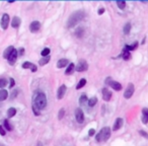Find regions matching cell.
Returning <instances> with one entry per match:
<instances>
[{
  "instance_id": "cell-7",
  "label": "cell",
  "mask_w": 148,
  "mask_h": 146,
  "mask_svg": "<svg viewBox=\"0 0 148 146\" xmlns=\"http://www.w3.org/2000/svg\"><path fill=\"white\" fill-rule=\"evenodd\" d=\"M133 93H134V85L132 83H129V85L127 86V89L124 92V97L125 98H130L133 96Z\"/></svg>"
},
{
  "instance_id": "cell-30",
  "label": "cell",
  "mask_w": 148,
  "mask_h": 146,
  "mask_svg": "<svg viewBox=\"0 0 148 146\" xmlns=\"http://www.w3.org/2000/svg\"><path fill=\"white\" fill-rule=\"evenodd\" d=\"M49 54H50L49 48H45L42 52H41V55H42L43 57H47V56H49Z\"/></svg>"
},
{
  "instance_id": "cell-8",
  "label": "cell",
  "mask_w": 148,
  "mask_h": 146,
  "mask_svg": "<svg viewBox=\"0 0 148 146\" xmlns=\"http://www.w3.org/2000/svg\"><path fill=\"white\" fill-rule=\"evenodd\" d=\"M8 24H9V15L7 13H4L2 15V18H1V21H0V24H1V27L3 30H6L7 26H8Z\"/></svg>"
},
{
  "instance_id": "cell-6",
  "label": "cell",
  "mask_w": 148,
  "mask_h": 146,
  "mask_svg": "<svg viewBox=\"0 0 148 146\" xmlns=\"http://www.w3.org/2000/svg\"><path fill=\"white\" fill-rule=\"evenodd\" d=\"M106 82L110 85L111 87H113V89H115V90H117V91H119V90L122 89L121 83H119V82H117V81H114V80H111V78H108Z\"/></svg>"
},
{
  "instance_id": "cell-37",
  "label": "cell",
  "mask_w": 148,
  "mask_h": 146,
  "mask_svg": "<svg viewBox=\"0 0 148 146\" xmlns=\"http://www.w3.org/2000/svg\"><path fill=\"white\" fill-rule=\"evenodd\" d=\"M95 134V130L94 129H90L89 130V133H88V136H93Z\"/></svg>"
},
{
  "instance_id": "cell-38",
  "label": "cell",
  "mask_w": 148,
  "mask_h": 146,
  "mask_svg": "<svg viewBox=\"0 0 148 146\" xmlns=\"http://www.w3.org/2000/svg\"><path fill=\"white\" fill-rule=\"evenodd\" d=\"M17 93H18V91H17V90H13L12 93H11V98H14V97H16Z\"/></svg>"
},
{
  "instance_id": "cell-40",
  "label": "cell",
  "mask_w": 148,
  "mask_h": 146,
  "mask_svg": "<svg viewBox=\"0 0 148 146\" xmlns=\"http://www.w3.org/2000/svg\"><path fill=\"white\" fill-rule=\"evenodd\" d=\"M9 81H10V85H9V87H10V88H12L13 86H14V79H13V78H10V79H9Z\"/></svg>"
},
{
  "instance_id": "cell-25",
  "label": "cell",
  "mask_w": 148,
  "mask_h": 146,
  "mask_svg": "<svg viewBox=\"0 0 148 146\" xmlns=\"http://www.w3.org/2000/svg\"><path fill=\"white\" fill-rule=\"evenodd\" d=\"M123 58H124V60H129V59L131 58V54H130V53H129V51H127L126 49L124 50Z\"/></svg>"
},
{
  "instance_id": "cell-41",
  "label": "cell",
  "mask_w": 148,
  "mask_h": 146,
  "mask_svg": "<svg viewBox=\"0 0 148 146\" xmlns=\"http://www.w3.org/2000/svg\"><path fill=\"white\" fill-rule=\"evenodd\" d=\"M31 70H32L33 72H36V71H37V66H36V65H33V67L31 68Z\"/></svg>"
},
{
  "instance_id": "cell-29",
  "label": "cell",
  "mask_w": 148,
  "mask_h": 146,
  "mask_svg": "<svg viewBox=\"0 0 148 146\" xmlns=\"http://www.w3.org/2000/svg\"><path fill=\"white\" fill-rule=\"evenodd\" d=\"M137 46H138V43H134L133 45H131V46H126L125 49L127 50V51H132V50H135L137 48Z\"/></svg>"
},
{
  "instance_id": "cell-14",
  "label": "cell",
  "mask_w": 148,
  "mask_h": 146,
  "mask_svg": "<svg viewBox=\"0 0 148 146\" xmlns=\"http://www.w3.org/2000/svg\"><path fill=\"white\" fill-rule=\"evenodd\" d=\"M20 18L18 17V16H14L13 17V19L11 20V26L14 27V28H17L19 25H20Z\"/></svg>"
},
{
  "instance_id": "cell-34",
  "label": "cell",
  "mask_w": 148,
  "mask_h": 146,
  "mask_svg": "<svg viewBox=\"0 0 148 146\" xmlns=\"http://www.w3.org/2000/svg\"><path fill=\"white\" fill-rule=\"evenodd\" d=\"M64 115H65V110L61 109L60 111H59V116H58V119H59V120H62V119H63V117H64Z\"/></svg>"
},
{
  "instance_id": "cell-26",
  "label": "cell",
  "mask_w": 148,
  "mask_h": 146,
  "mask_svg": "<svg viewBox=\"0 0 148 146\" xmlns=\"http://www.w3.org/2000/svg\"><path fill=\"white\" fill-rule=\"evenodd\" d=\"M4 128L7 130V131H12V127L10 126V124H9V121H7V120H4Z\"/></svg>"
},
{
  "instance_id": "cell-3",
  "label": "cell",
  "mask_w": 148,
  "mask_h": 146,
  "mask_svg": "<svg viewBox=\"0 0 148 146\" xmlns=\"http://www.w3.org/2000/svg\"><path fill=\"white\" fill-rule=\"evenodd\" d=\"M110 136H111V129H110L109 127H105V128L101 129L100 132L95 136V140H97L98 142H100V141H108L109 138H110Z\"/></svg>"
},
{
  "instance_id": "cell-21",
  "label": "cell",
  "mask_w": 148,
  "mask_h": 146,
  "mask_svg": "<svg viewBox=\"0 0 148 146\" xmlns=\"http://www.w3.org/2000/svg\"><path fill=\"white\" fill-rule=\"evenodd\" d=\"M50 61V56H47V57H43L42 59H40L39 60V64L40 65H45V64H47V63H49Z\"/></svg>"
},
{
  "instance_id": "cell-32",
  "label": "cell",
  "mask_w": 148,
  "mask_h": 146,
  "mask_svg": "<svg viewBox=\"0 0 148 146\" xmlns=\"http://www.w3.org/2000/svg\"><path fill=\"white\" fill-rule=\"evenodd\" d=\"M33 65H34V64L31 63V62H25V63L23 64V68H24V69H27V68L31 69V68L33 67Z\"/></svg>"
},
{
  "instance_id": "cell-36",
  "label": "cell",
  "mask_w": 148,
  "mask_h": 146,
  "mask_svg": "<svg viewBox=\"0 0 148 146\" xmlns=\"http://www.w3.org/2000/svg\"><path fill=\"white\" fill-rule=\"evenodd\" d=\"M6 134V132H5V130H4V128L2 127V126H0V135H2V136H4Z\"/></svg>"
},
{
  "instance_id": "cell-9",
  "label": "cell",
  "mask_w": 148,
  "mask_h": 146,
  "mask_svg": "<svg viewBox=\"0 0 148 146\" xmlns=\"http://www.w3.org/2000/svg\"><path fill=\"white\" fill-rule=\"evenodd\" d=\"M14 50H15V49H14L13 46L7 47V48L5 49V51L3 52V58H4V59H9V57L11 56V54L13 53Z\"/></svg>"
},
{
  "instance_id": "cell-44",
  "label": "cell",
  "mask_w": 148,
  "mask_h": 146,
  "mask_svg": "<svg viewBox=\"0 0 148 146\" xmlns=\"http://www.w3.org/2000/svg\"><path fill=\"white\" fill-rule=\"evenodd\" d=\"M37 146H43V144H42V143H41V142H38Z\"/></svg>"
},
{
  "instance_id": "cell-35",
  "label": "cell",
  "mask_w": 148,
  "mask_h": 146,
  "mask_svg": "<svg viewBox=\"0 0 148 146\" xmlns=\"http://www.w3.org/2000/svg\"><path fill=\"white\" fill-rule=\"evenodd\" d=\"M33 111H34V114H35L36 116H39V115H40V110L38 109L35 105H33Z\"/></svg>"
},
{
  "instance_id": "cell-2",
  "label": "cell",
  "mask_w": 148,
  "mask_h": 146,
  "mask_svg": "<svg viewBox=\"0 0 148 146\" xmlns=\"http://www.w3.org/2000/svg\"><path fill=\"white\" fill-rule=\"evenodd\" d=\"M34 105H35L40 111L45 109L46 106H47V97L45 96V93H43V92L37 93V94L35 96V97H34Z\"/></svg>"
},
{
  "instance_id": "cell-42",
  "label": "cell",
  "mask_w": 148,
  "mask_h": 146,
  "mask_svg": "<svg viewBox=\"0 0 148 146\" xmlns=\"http://www.w3.org/2000/svg\"><path fill=\"white\" fill-rule=\"evenodd\" d=\"M103 12H105V8H100V9L99 10V14L100 15V14H102Z\"/></svg>"
},
{
  "instance_id": "cell-19",
  "label": "cell",
  "mask_w": 148,
  "mask_h": 146,
  "mask_svg": "<svg viewBox=\"0 0 148 146\" xmlns=\"http://www.w3.org/2000/svg\"><path fill=\"white\" fill-rule=\"evenodd\" d=\"M74 69H75V65H74L73 63H70V64L68 65V67H67L66 71H65V74H67V75L72 74V72L74 71Z\"/></svg>"
},
{
  "instance_id": "cell-20",
  "label": "cell",
  "mask_w": 148,
  "mask_h": 146,
  "mask_svg": "<svg viewBox=\"0 0 148 146\" xmlns=\"http://www.w3.org/2000/svg\"><path fill=\"white\" fill-rule=\"evenodd\" d=\"M83 34H84V28L83 27H78L76 30V32H75V35H76L77 38H81L83 36Z\"/></svg>"
},
{
  "instance_id": "cell-12",
  "label": "cell",
  "mask_w": 148,
  "mask_h": 146,
  "mask_svg": "<svg viewBox=\"0 0 148 146\" xmlns=\"http://www.w3.org/2000/svg\"><path fill=\"white\" fill-rule=\"evenodd\" d=\"M66 92V85H61L58 89V92H57V97H58V99H61L64 97V94Z\"/></svg>"
},
{
  "instance_id": "cell-23",
  "label": "cell",
  "mask_w": 148,
  "mask_h": 146,
  "mask_svg": "<svg viewBox=\"0 0 148 146\" xmlns=\"http://www.w3.org/2000/svg\"><path fill=\"white\" fill-rule=\"evenodd\" d=\"M98 103V98L97 97H91L90 99H88V106L89 107H94Z\"/></svg>"
},
{
  "instance_id": "cell-1",
  "label": "cell",
  "mask_w": 148,
  "mask_h": 146,
  "mask_svg": "<svg viewBox=\"0 0 148 146\" xmlns=\"http://www.w3.org/2000/svg\"><path fill=\"white\" fill-rule=\"evenodd\" d=\"M85 16V13L83 10H77V11L73 12L70 17L68 18V21H67V26L68 27H73L76 24H78Z\"/></svg>"
},
{
  "instance_id": "cell-17",
  "label": "cell",
  "mask_w": 148,
  "mask_h": 146,
  "mask_svg": "<svg viewBox=\"0 0 148 146\" xmlns=\"http://www.w3.org/2000/svg\"><path fill=\"white\" fill-rule=\"evenodd\" d=\"M142 122L144 124L148 123V109H143L142 110Z\"/></svg>"
},
{
  "instance_id": "cell-16",
  "label": "cell",
  "mask_w": 148,
  "mask_h": 146,
  "mask_svg": "<svg viewBox=\"0 0 148 146\" xmlns=\"http://www.w3.org/2000/svg\"><path fill=\"white\" fill-rule=\"evenodd\" d=\"M69 63V61L67 59H60V60L57 62V67L58 68H64L65 66H67Z\"/></svg>"
},
{
  "instance_id": "cell-10",
  "label": "cell",
  "mask_w": 148,
  "mask_h": 146,
  "mask_svg": "<svg viewBox=\"0 0 148 146\" xmlns=\"http://www.w3.org/2000/svg\"><path fill=\"white\" fill-rule=\"evenodd\" d=\"M40 27H41V24H40V21H33L31 25H29V30H31V32L32 33H37L38 31L40 30Z\"/></svg>"
},
{
  "instance_id": "cell-22",
  "label": "cell",
  "mask_w": 148,
  "mask_h": 146,
  "mask_svg": "<svg viewBox=\"0 0 148 146\" xmlns=\"http://www.w3.org/2000/svg\"><path fill=\"white\" fill-rule=\"evenodd\" d=\"M15 114H16V110L14 109V108H10V109H8V111H7V117L8 118L14 117Z\"/></svg>"
},
{
  "instance_id": "cell-39",
  "label": "cell",
  "mask_w": 148,
  "mask_h": 146,
  "mask_svg": "<svg viewBox=\"0 0 148 146\" xmlns=\"http://www.w3.org/2000/svg\"><path fill=\"white\" fill-rule=\"evenodd\" d=\"M24 54H25V49L20 48L19 49V52H18V55H19V56H23Z\"/></svg>"
},
{
  "instance_id": "cell-28",
  "label": "cell",
  "mask_w": 148,
  "mask_h": 146,
  "mask_svg": "<svg viewBox=\"0 0 148 146\" xmlns=\"http://www.w3.org/2000/svg\"><path fill=\"white\" fill-rule=\"evenodd\" d=\"M130 30H131V24H125V26H124V33H125L126 35H128V34L130 33Z\"/></svg>"
},
{
  "instance_id": "cell-31",
  "label": "cell",
  "mask_w": 148,
  "mask_h": 146,
  "mask_svg": "<svg viewBox=\"0 0 148 146\" xmlns=\"http://www.w3.org/2000/svg\"><path fill=\"white\" fill-rule=\"evenodd\" d=\"M7 80L4 79V78H0V88H4L6 85H7Z\"/></svg>"
},
{
  "instance_id": "cell-43",
  "label": "cell",
  "mask_w": 148,
  "mask_h": 146,
  "mask_svg": "<svg viewBox=\"0 0 148 146\" xmlns=\"http://www.w3.org/2000/svg\"><path fill=\"white\" fill-rule=\"evenodd\" d=\"M140 134H141V135H143V136H145L146 138H148V135L145 133V132H143V131H140Z\"/></svg>"
},
{
  "instance_id": "cell-15",
  "label": "cell",
  "mask_w": 148,
  "mask_h": 146,
  "mask_svg": "<svg viewBox=\"0 0 148 146\" xmlns=\"http://www.w3.org/2000/svg\"><path fill=\"white\" fill-rule=\"evenodd\" d=\"M17 56H18V53H17V51H16V50H14V51H13V53L11 54V56H10V57H9V59H8L9 63H10L11 65L15 63V61H16V59H17Z\"/></svg>"
},
{
  "instance_id": "cell-24",
  "label": "cell",
  "mask_w": 148,
  "mask_h": 146,
  "mask_svg": "<svg viewBox=\"0 0 148 146\" xmlns=\"http://www.w3.org/2000/svg\"><path fill=\"white\" fill-rule=\"evenodd\" d=\"M85 84H86V80H85L84 78L80 79V81L78 82V84L76 85V89H80V88H82Z\"/></svg>"
},
{
  "instance_id": "cell-13",
  "label": "cell",
  "mask_w": 148,
  "mask_h": 146,
  "mask_svg": "<svg viewBox=\"0 0 148 146\" xmlns=\"http://www.w3.org/2000/svg\"><path fill=\"white\" fill-rule=\"evenodd\" d=\"M123 126V119H121V118H118L116 122H115V124H114V127H113V130L114 131H117V130H119V129H121V127Z\"/></svg>"
},
{
  "instance_id": "cell-27",
  "label": "cell",
  "mask_w": 148,
  "mask_h": 146,
  "mask_svg": "<svg viewBox=\"0 0 148 146\" xmlns=\"http://www.w3.org/2000/svg\"><path fill=\"white\" fill-rule=\"evenodd\" d=\"M86 101H88L86 96H85V94H82V96L80 97V98H79V104H80V105H84Z\"/></svg>"
},
{
  "instance_id": "cell-18",
  "label": "cell",
  "mask_w": 148,
  "mask_h": 146,
  "mask_svg": "<svg viewBox=\"0 0 148 146\" xmlns=\"http://www.w3.org/2000/svg\"><path fill=\"white\" fill-rule=\"evenodd\" d=\"M8 97V92L5 89H0V101L5 100Z\"/></svg>"
},
{
  "instance_id": "cell-4",
  "label": "cell",
  "mask_w": 148,
  "mask_h": 146,
  "mask_svg": "<svg viewBox=\"0 0 148 146\" xmlns=\"http://www.w3.org/2000/svg\"><path fill=\"white\" fill-rule=\"evenodd\" d=\"M87 69H88V64L85 60H79L78 64L75 67V70L77 72H83V71H86Z\"/></svg>"
},
{
  "instance_id": "cell-11",
  "label": "cell",
  "mask_w": 148,
  "mask_h": 146,
  "mask_svg": "<svg viewBox=\"0 0 148 146\" xmlns=\"http://www.w3.org/2000/svg\"><path fill=\"white\" fill-rule=\"evenodd\" d=\"M112 97V92L109 90V89H107V88H103L102 89V98H103V100H106V101H109L110 99H111Z\"/></svg>"
},
{
  "instance_id": "cell-33",
  "label": "cell",
  "mask_w": 148,
  "mask_h": 146,
  "mask_svg": "<svg viewBox=\"0 0 148 146\" xmlns=\"http://www.w3.org/2000/svg\"><path fill=\"white\" fill-rule=\"evenodd\" d=\"M117 5L119 6V8L124 9L126 7V2L125 1H117Z\"/></svg>"
},
{
  "instance_id": "cell-5",
  "label": "cell",
  "mask_w": 148,
  "mask_h": 146,
  "mask_svg": "<svg viewBox=\"0 0 148 146\" xmlns=\"http://www.w3.org/2000/svg\"><path fill=\"white\" fill-rule=\"evenodd\" d=\"M75 118H76V121L79 124L83 123V121H84V114H83V111L80 108H77L75 110Z\"/></svg>"
}]
</instances>
